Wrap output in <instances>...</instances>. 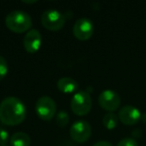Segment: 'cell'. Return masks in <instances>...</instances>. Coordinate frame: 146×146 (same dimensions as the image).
I'll list each match as a JSON object with an SVG mask.
<instances>
[{"mask_svg": "<svg viewBox=\"0 0 146 146\" xmlns=\"http://www.w3.org/2000/svg\"><path fill=\"white\" fill-rule=\"evenodd\" d=\"M26 116V107L19 98L9 96L0 103V121L5 125H18Z\"/></svg>", "mask_w": 146, "mask_h": 146, "instance_id": "cell-1", "label": "cell"}, {"mask_svg": "<svg viewBox=\"0 0 146 146\" xmlns=\"http://www.w3.org/2000/svg\"><path fill=\"white\" fill-rule=\"evenodd\" d=\"M7 28L15 33L28 32L32 25L30 15L22 10H14L8 13L5 18Z\"/></svg>", "mask_w": 146, "mask_h": 146, "instance_id": "cell-2", "label": "cell"}, {"mask_svg": "<svg viewBox=\"0 0 146 146\" xmlns=\"http://www.w3.org/2000/svg\"><path fill=\"white\" fill-rule=\"evenodd\" d=\"M92 100L87 91H78L73 95L70 101V108L76 115L84 116L91 110Z\"/></svg>", "mask_w": 146, "mask_h": 146, "instance_id": "cell-3", "label": "cell"}, {"mask_svg": "<svg viewBox=\"0 0 146 146\" xmlns=\"http://www.w3.org/2000/svg\"><path fill=\"white\" fill-rule=\"evenodd\" d=\"M41 23L50 31H58L65 24V14L56 9L45 10L41 15Z\"/></svg>", "mask_w": 146, "mask_h": 146, "instance_id": "cell-4", "label": "cell"}, {"mask_svg": "<svg viewBox=\"0 0 146 146\" xmlns=\"http://www.w3.org/2000/svg\"><path fill=\"white\" fill-rule=\"evenodd\" d=\"M35 111L40 119L50 121L56 112V103L49 96H41L35 104Z\"/></svg>", "mask_w": 146, "mask_h": 146, "instance_id": "cell-5", "label": "cell"}, {"mask_svg": "<svg viewBox=\"0 0 146 146\" xmlns=\"http://www.w3.org/2000/svg\"><path fill=\"white\" fill-rule=\"evenodd\" d=\"M69 133H70L71 138L75 142L83 143V142L87 141L91 136V125L86 120H77L71 125Z\"/></svg>", "mask_w": 146, "mask_h": 146, "instance_id": "cell-6", "label": "cell"}, {"mask_svg": "<svg viewBox=\"0 0 146 146\" xmlns=\"http://www.w3.org/2000/svg\"><path fill=\"white\" fill-rule=\"evenodd\" d=\"M120 96L117 92L111 89L103 90L98 96V103L103 109H105L108 112H113L119 107Z\"/></svg>", "mask_w": 146, "mask_h": 146, "instance_id": "cell-7", "label": "cell"}, {"mask_svg": "<svg viewBox=\"0 0 146 146\" xmlns=\"http://www.w3.org/2000/svg\"><path fill=\"white\" fill-rule=\"evenodd\" d=\"M94 32L93 22L89 18L81 17L73 25V34L81 41L88 40Z\"/></svg>", "mask_w": 146, "mask_h": 146, "instance_id": "cell-8", "label": "cell"}, {"mask_svg": "<svg viewBox=\"0 0 146 146\" xmlns=\"http://www.w3.org/2000/svg\"><path fill=\"white\" fill-rule=\"evenodd\" d=\"M141 111L133 105H124L118 112V118L126 125H133L141 119Z\"/></svg>", "mask_w": 146, "mask_h": 146, "instance_id": "cell-9", "label": "cell"}, {"mask_svg": "<svg viewBox=\"0 0 146 146\" xmlns=\"http://www.w3.org/2000/svg\"><path fill=\"white\" fill-rule=\"evenodd\" d=\"M42 37L38 30L36 29H30L26 32L24 38H23V46L25 50L29 53H34L39 50L41 46Z\"/></svg>", "mask_w": 146, "mask_h": 146, "instance_id": "cell-10", "label": "cell"}, {"mask_svg": "<svg viewBox=\"0 0 146 146\" xmlns=\"http://www.w3.org/2000/svg\"><path fill=\"white\" fill-rule=\"evenodd\" d=\"M57 87L61 92L72 93L78 88V83L76 80L71 77H62L57 81Z\"/></svg>", "mask_w": 146, "mask_h": 146, "instance_id": "cell-11", "label": "cell"}, {"mask_svg": "<svg viewBox=\"0 0 146 146\" xmlns=\"http://www.w3.org/2000/svg\"><path fill=\"white\" fill-rule=\"evenodd\" d=\"M12 146H29L31 144L30 136L25 132H16L10 137Z\"/></svg>", "mask_w": 146, "mask_h": 146, "instance_id": "cell-12", "label": "cell"}, {"mask_svg": "<svg viewBox=\"0 0 146 146\" xmlns=\"http://www.w3.org/2000/svg\"><path fill=\"white\" fill-rule=\"evenodd\" d=\"M118 115H116L114 112H107V113L104 114L103 119H102V122H103V125L105 126L107 129H114V128L117 126L118 124Z\"/></svg>", "mask_w": 146, "mask_h": 146, "instance_id": "cell-13", "label": "cell"}, {"mask_svg": "<svg viewBox=\"0 0 146 146\" xmlns=\"http://www.w3.org/2000/svg\"><path fill=\"white\" fill-rule=\"evenodd\" d=\"M56 124L59 127H65L69 122V115L66 111L61 110L56 114V119H55Z\"/></svg>", "mask_w": 146, "mask_h": 146, "instance_id": "cell-14", "label": "cell"}, {"mask_svg": "<svg viewBox=\"0 0 146 146\" xmlns=\"http://www.w3.org/2000/svg\"><path fill=\"white\" fill-rule=\"evenodd\" d=\"M7 72H8V64L7 61L3 56L0 55V80H2L3 78L6 76Z\"/></svg>", "mask_w": 146, "mask_h": 146, "instance_id": "cell-15", "label": "cell"}, {"mask_svg": "<svg viewBox=\"0 0 146 146\" xmlns=\"http://www.w3.org/2000/svg\"><path fill=\"white\" fill-rule=\"evenodd\" d=\"M116 146H138V143L134 138L125 137V138H123V139L120 140Z\"/></svg>", "mask_w": 146, "mask_h": 146, "instance_id": "cell-16", "label": "cell"}, {"mask_svg": "<svg viewBox=\"0 0 146 146\" xmlns=\"http://www.w3.org/2000/svg\"><path fill=\"white\" fill-rule=\"evenodd\" d=\"M9 139V133L4 128L0 127V145H5Z\"/></svg>", "mask_w": 146, "mask_h": 146, "instance_id": "cell-17", "label": "cell"}, {"mask_svg": "<svg viewBox=\"0 0 146 146\" xmlns=\"http://www.w3.org/2000/svg\"><path fill=\"white\" fill-rule=\"evenodd\" d=\"M93 146H113L109 141H105V140H101V141H98L94 144Z\"/></svg>", "mask_w": 146, "mask_h": 146, "instance_id": "cell-18", "label": "cell"}, {"mask_svg": "<svg viewBox=\"0 0 146 146\" xmlns=\"http://www.w3.org/2000/svg\"><path fill=\"white\" fill-rule=\"evenodd\" d=\"M141 119L143 120L144 122H146V112H144L143 114H141Z\"/></svg>", "mask_w": 146, "mask_h": 146, "instance_id": "cell-19", "label": "cell"}, {"mask_svg": "<svg viewBox=\"0 0 146 146\" xmlns=\"http://www.w3.org/2000/svg\"><path fill=\"white\" fill-rule=\"evenodd\" d=\"M22 2L23 3H35V2H37L36 0H34V1H25V0H22Z\"/></svg>", "mask_w": 146, "mask_h": 146, "instance_id": "cell-20", "label": "cell"}, {"mask_svg": "<svg viewBox=\"0 0 146 146\" xmlns=\"http://www.w3.org/2000/svg\"><path fill=\"white\" fill-rule=\"evenodd\" d=\"M0 146H8V145H0Z\"/></svg>", "mask_w": 146, "mask_h": 146, "instance_id": "cell-21", "label": "cell"}]
</instances>
